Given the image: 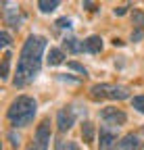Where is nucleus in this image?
Listing matches in <instances>:
<instances>
[{
    "mask_svg": "<svg viewBox=\"0 0 144 150\" xmlns=\"http://www.w3.org/2000/svg\"><path fill=\"white\" fill-rule=\"evenodd\" d=\"M55 25H57V27H61V29H65V27L69 29V27H71V19H67V17H61V19H59V21H57Z\"/></svg>",
    "mask_w": 144,
    "mask_h": 150,
    "instance_id": "21",
    "label": "nucleus"
},
{
    "mask_svg": "<svg viewBox=\"0 0 144 150\" xmlns=\"http://www.w3.org/2000/svg\"><path fill=\"white\" fill-rule=\"evenodd\" d=\"M2 6H6L4 8V21H6V25H11V27H19V23H21V13H19V6L17 4H9V2H2Z\"/></svg>",
    "mask_w": 144,
    "mask_h": 150,
    "instance_id": "8",
    "label": "nucleus"
},
{
    "mask_svg": "<svg viewBox=\"0 0 144 150\" xmlns=\"http://www.w3.org/2000/svg\"><path fill=\"white\" fill-rule=\"evenodd\" d=\"M48 146H50V121L44 119L38 127H35L33 140L27 146V150H48Z\"/></svg>",
    "mask_w": 144,
    "mask_h": 150,
    "instance_id": "4",
    "label": "nucleus"
},
{
    "mask_svg": "<svg viewBox=\"0 0 144 150\" xmlns=\"http://www.w3.org/2000/svg\"><path fill=\"white\" fill-rule=\"evenodd\" d=\"M59 4H61L59 0H40V2H38V8H40L42 13H52Z\"/></svg>",
    "mask_w": 144,
    "mask_h": 150,
    "instance_id": "16",
    "label": "nucleus"
},
{
    "mask_svg": "<svg viewBox=\"0 0 144 150\" xmlns=\"http://www.w3.org/2000/svg\"><path fill=\"white\" fill-rule=\"evenodd\" d=\"M132 104H134V108H136L138 112H142V115H144V94L134 96V98H132Z\"/></svg>",
    "mask_w": 144,
    "mask_h": 150,
    "instance_id": "17",
    "label": "nucleus"
},
{
    "mask_svg": "<svg viewBox=\"0 0 144 150\" xmlns=\"http://www.w3.org/2000/svg\"><path fill=\"white\" fill-rule=\"evenodd\" d=\"M140 148H142V142L138 134H125L117 144V150H140Z\"/></svg>",
    "mask_w": 144,
    "mask_h": 150,
    "instance_id": "9",
    "label": "nucleus"
},
{
    "mask_svg": "<svg viewBox=\"0 0 144 150\" xmlns=\"http://www.w3.org/2000/svg\"><path fill=\"white\" fill-rule=\"evenodd\" d=\"M75 125V110L71 106H63L59 112H57V127L61 134H67V131Z\"/></svg>",
    "mask_w": 144,
    "mask_h": 150,
    "instance_id": "7",
    "label": "nucleus"
},
{
    "mask_svg": "<svg viewBox=\"0 0 144 150\" xmlns=\"http://www.w3.org/2000/svg\"><path fill=\"white\" fill-rule=\"evenodd\" d=\"M140 134H142V136H144V125H142V129H140Z\"/></svg>",
    "mask_w": 144,
    "mask_h": 150,
    "instance_id": "26",
    "label": "nucleus"
},
{
    "mask_svg": "<svg viewBox=\"0 0 144 150\" xmlns=\"http://www.w3.org/2000/svg\"><path fill=\"white\" fill-rule=\"evenodd\" d=\"M11 59H13V54L6 50L4 56H2V67H0V77L2 79H9V69H11Z\"/></svg>",
    "mask_w": 144,
    "mask_h": 150,
    "instance_id": "14",
    "label": "nucleus"
},
{
    "mask_svg": "<svg viewBox=\"0 0 144 150\" xmlns=\"http://www.w3.org/2000/svg\"><path fill=\"white\" fill-rule=\"evenodd\" d=\"M98 150H117L119 138H117V131L109 125H102L100 127V134H98Z\"/></svg>",
    "mask_w": 144,
    "mask_h": 150,
    "instance_id": "5",
    "label": "nucleus"
},
{
    "mask_svg": "<svg viewBox=\"0 0 144 150\" xmlns=\"http://www.w3.org/2000/svg\"><path fill=\"white\" fill-rule=\"evenodd\" d=\"M82 138H84L86 144H92L94 142V125L90 123V121H86L82 125Z\"/></svg>",
    "mask_w": 144,
    "mask_h": 150,
    "instance_id": "13",
    "label": "nucleus"
},
{
    "mask_svg": "<svg viewBox=\"0 0 144 150\" xmlns=\"http://www.w3.org/2000/svg\"><path fill=\"white\" fill-rule=\"evenodd\" d=\"M65 150H79V148H77L75 142H67V148H65Z\"/></svg>",
    "mask_w": 144,
    "mask_h": 150,
    "instance_id": "24",
    "label": "nucleus"
},
{
    "mask_svg": "<svg viewBox=\"0 0 144 150\" xmlns=\"http://www.w3.org/2000/svg\"><path fill=\"white\" fill-rule=\"evenodd\" d=\"M144 38V31H140V29H134L132 31V42H140Z\"/></svg>",
    "mask_w": 144,
    "mask_h": 150,
    "instance_id": "22",
    "label": "nucleus"
},
{
    "mask_svg": "<svg viewBox=\"0 0 144 150\" xmlns=\"http://www.w3.org/2000/svg\"><path fill=\"white\" fill-rule=\"evenodd\" d=\"M11 42H13L11 33H9V31H0V46H2V48H9Z\"/></svg>",
    "mask_w": 144,
    "mask_h": 150,
    "instance_id": "19",
    "label": "nucleus"
},
{
    "mask_svg": "<svg viewBox=\"0 0 144 150\" xmlns=\"http://www.w3.org/2000/svg\"><path fill=\"white\" fill-rule=\"evenodd\" d=\"M63 61H65V54H63V50H61V48H50L46 63H48L50 67H57V65H61Z\"/></svg>",
    "mask_w": 144,
    "mask_h": 150,
    "instance_id": "11",
    "label": "nucleus"
},
{
    "mask_svg": "<svg viewBox=\"0 0 144 150\" xmlns=\"http://www.w3.org/2000/svg\"><path fill=\"white\" fill-rule=\"evenodd\" d=\"M35 110H38V102L31 96H25L23 94V96H17L11 102V106L6 110V117H9V121L15 129L17 127H27V125H31V121L35 117Z\"/></svg>",
    "mask_w": 144,
    "mask_h": 150,
    "instance_id": "2",
    "label": "nucleus"
},
{
    "mask_svg": "<svg viewBox=\"0 0 144 150\" xmlns=\"http://www.w3.org/2000/svg\"><path fill=\"white\" fill-rule=\"evenodd\" d=\"M46 44H48L46 38L35 35V33H31L23 42L19 63H17V73H15V79H13L15 88H25L38 77V73L42 69V56H44Z\"/></svg>",
    "mask_w": 144,
    "mask_h": 150,
    "instance_id": "1",
    "label": "nucleus"
},
{
    "mask_svg": "<svg viewBox=\"0 0 144 150\" xmlns=\"http://www.w3.org/2000/svg\"><path fill=\"white\" fill-rule=\"evenodd\" d=\"M132 21H134V27H136V29L144 31V13H142L140 8H134V11H132Z\"/></svg>",
    "mask_w": 144,
    "mask_h": 150,
    "instance_id": "15",
    "label": "nucleus"
},
{
    "mask_svg": "<svg viewBox=\"0 0 144 150\" xmlns=\"http://www.w3.org/2000/svg\"><path fill=\"white\" fill-rule=\"evenodd\" d=\"M84 6H88L90 11H96V4L94 2H84Z\"/></svg>",
    "mask_w": 144,
    "mask_h": 150,
    "instance_id": "25",
    "label": "nucleus"
},
{
    "mask_svg": "<svg viewBox=\"0 0 144 150\" xmlns=\"http://www.w3.org/2000/svg\"><path fill=\"white\" fill-rule=\"evenodd\" d=\"M67 67H69V69H73V71H77V73H82L84 77L88 75V71L84 69V65H79V63H75V61H71V63H67Z\"/></svg>",
    "mask_w": 144,
    "mask_h": 150,
    "instance_id": "20",
    "label": "nucleus"
},
{
    "mask_svg": "<svg viewBox=\"0 0 144 150\" xmlns=\"http://www.w3.org/2000/svg\"><path fill=\"white\" fill-rule=\"evenodd\" d=\"M100 50H102V38L100 35H88L84 40V52L98 54Z\"/></svg>",
    "mask_w": 144,
    "mask_h": 150,
    "instance_id": "10",
    "label": "nucleus"
},
{
    "mask_svg": "<svg viewBox=\"0 0 144 150\" xmlns=\"http://www.w3.org/2000/svg\"><path fill=\"white\" fill-rule=\"evenodd\" d=\"M63 46H65V50L73 52V54H79V52H84V42L75 40V38H67V40L63 42Z\"/></svg>",
    "mask_w": 144,
    "mask_h": 150,
    "instance_id": "12",
    "label": "nucleus"
},
{
    "mask_svg": "<svg viewBox=\"0 0 144 150\" xmlns=\"http://www.w3.org/2000/svg\"><path fill=\"white\" fill-rule=\"evenodd\" d=\"M100 119L109 125V127H119L128 121V115L121 110V108H115V106H106L100 110Z\"/></svg>",
    "mask_w": 144,
    "mask_h": 150,
    "instance_id": "6",
    "label": "nucleus"
},
{
    "mask_svg": "<svg viewBox=\"0 0 144 150\" xmlns=\"http://www.w3.org/2000/svg\"><path fill=\"white\" fill-rule=\"evenodd\" d=\"M132 96V90L121 83H94L90 88V98L100 102V100H125Z\"/></svg>",
    "mask_w": 144,
    "mask_h": 150,
    "instance_id": "3",
    "label": "nucleus"
},
{
    "mask_svg": "<svg viewBox=\"0 0 144 150\" xmlns=\"http://www.w3.org/2000/svg\"><path fill=\"white\" fill-rule=\"evenodd\" d=\"M128 8H130V4H125V6H119V8H115V15H125V13H128Z\"/></svg>",
    "mask_w": 144,
    "mask_h": 150,
    "instance_id": "23",
    "label": "nucleus"
},
{
    "mask_svg": "<svg viewBox=\"0 0 144 150\" xmlns=\"http://www.w3.org/2000/svg\"><path fill=\"white\" fill-rule=\"evenodd\" d=\"M9 142H11V146L13 148H19V144H21V138H19V134H17V131L13 129V131H9Z\"/></svg>",
    "mask_w": 144,
    "mask_h": 150,
    "instance_id": "18",
    "label": "nucleus"
}]
</instances>
